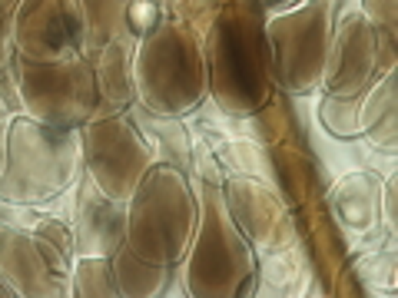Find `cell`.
<instances>
[{
    "mask_svg": "<svg viewBox=\"0 0 398 298\" xmlns=\"http://www.w3.org/2000/svg\"><path fill=\"white\" fill-rule=\"evenodd\" d=\"M226 54H229V63H232V73L239 76L236 83H243L246 87V93H256V87H252V70H249L246 56H243V50L236 47V40L226 37Z\"/></svg>",
    "mask_w": 398,
    "mask_h": 298,
    "instance_id": "6da1fadb",
    "label": "cell"
},
{
    "mask_svg": "<svg viewBox=\"0 0 398 298\" xmlns=\"http://www.w3.org/2000/svg\"><path fill=\"white\" fill-rule=\"evenodd\" d=\"M74 37H76V27H74V20H67V17L50 30V43H54V47H60V43H67V40H74Z\"/></svg>",
    "mask_w": 398,
    "mask_h": 298,
    "instance_id": "7a4b0ae2",
    "label": "cell"
}]
</instances>
